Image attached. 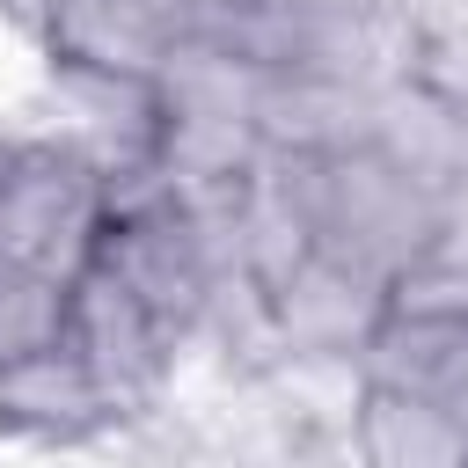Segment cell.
<instances>
[{
  "label": "cell",
  "mask_w": 468,
  "mask_h": 468,
  "mask_svg": "<svg viewBox=\"0 0 468 468\" xmlns=\"http://www.w3.org/2000/svg\"><path fill=\"white\" fill-rule=\"evenodd\" d=\"M0 168H7V139H0Z\"/></svg>",
  "instance_id": "4"
},
{
  "label": "cell",
  "mask_w": 468,
  "mask_h": 468,
  "mask_svg": "<svg viewBox=\"0 0 468 468\" xmlns=\"http://www.w3.org/2000/svg\"><path fill=\"white\" fill-rule=\"evenodd\" d=\"M66 329H73V278L0 256V373L58 351Z\"/></svg>",
  "instance_id": "3"
},
{
  "label": "cell",
  "mask_w": 468,
  "mask_h": 468,
  "mask_svg": "<svg viewBox=\"0 0 468 468\" xmlns=\"http://www.w3.org/2000/svg\"><path fill=\"white\" fill-rule=\"evenodd\" d=\"M117 176L88 146H7L0 168V256L37 263L51 278H80L95 263V241L110 227Z\"/></svg>",
  "instance_id": "1"
},
{
  "label": "cell",
  "mask_w": 468,
  "mask_h": 468,
  "mask_svg": "<svg viewBox=\"0 0 468 468\" xmlns=\"http://www.w3.org/2000/svg\"><path fill=\"white\" fill-rule=\"evenodd\" d=\"M0 431H7V417H0Z\"/></svg>",
  "instance_id": "5"
},
{
  "label": "cell",
  "mask_w": 468,
  "mask_h": 468,
  "mask_svg": "<svg viewBox=\"0 0 468 468\" xmlns=\"http://www.w3.org/2000/svg\"><path fill=\"white\" fill-rule=\"evenodd\" d=\"M351 439H358L366 468H468V417H453L424 395L380 388V380L358 388Z\"/></svg>",
  "instance_id": "2"
}]
</instances>
